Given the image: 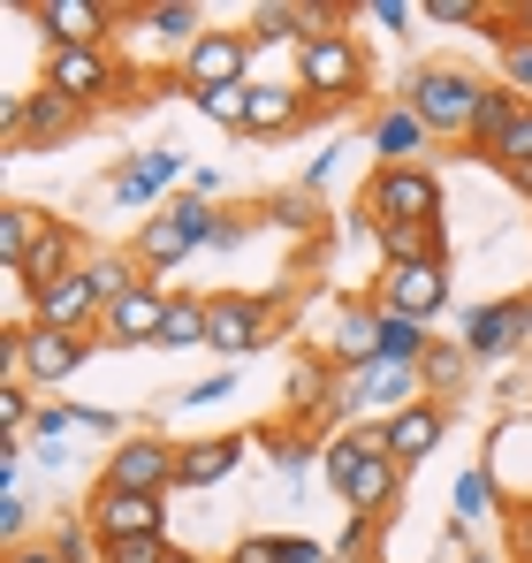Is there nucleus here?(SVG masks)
<instances>
[{"instance_id": "obj_1", "label": "nucleus", "mask_w": 532, "mask_h": 563, "mask_svg": "<svg viewBox=\"0 0 532 563\" xmlns=\"http://www.w3.org/2000/svg\"><path fill=\"white\" fill-rule=\"evenodd\" d=\"M396 457H388V434L380 427H351V434H335L328 442V479H335V495L351 503L357 518H380L388 503H396Z\"/></svg>"}, {"instance_id": "obj_2", "label": "nucleus", "mask_w": 532, "mask_h": 563, "mask_svg": "<svg viewBox=\"0 0 532 563\" xmlns=\"http://www.w3.org/2000/svg\"><path fill=\"white\" fill-rule=\"evenodd\" d=\"M403 221H442V184L426 168H380L365 184V229H403Z\"/></svg>"}, {"instance_id": "obj_3", "label": "nucleus", "mask_w": 532, "mask_h": 563, "mask_svg": "<svg viewBox=\"0 0 532 563\" xmlns=\"http://www.w3.org/2000/svg\"><path fill=\"white\" fill-rule=\"evenodd\" d=\"M479 77L464 69H419L411 77V114L434 130V137H472V114H479Z\"/></svg>"}, {"instance_id": "obj_4", "label": "nucleus", "mask_w": 532, "mask_h": 563, "mask_svg": "<svg viewBox=\"0 0 532 563\" xmlns=\"http://www.w3.org/2000/svg\"><path fill=\"white\" fill-rule=\"evenodd\" d=\"M213 229H221V213H213L206 198H176L168 213H153V221H145V236H137V260H145V267H176L182 252L213 244Z\"/></svg>"}, {"instance_id": "obj_5", "label": "nucleus", "mask_w": 532, "mask_h": 563, "mask_svg": "<svg viewBox=\"0 0 532 563\" xmlns=\"http://www.w3.org/2000/svg\"><path fill=\"white\" fill-rule=\"evenodd\" d=\"M357 85H365V54H357V38L328 31V38H304V46H297V92L351 99Z\"/></svg>"}, {"instance_id": "obj_6", "label": "nucleus", "mask_w": 532, "mask_h": 563, "mask_svg": "<svg viewBox=\"0 0 532 563\" xmlns=\"http://www.w3.org/2000/svg\"><path fill=\"white\" fill-rule=\"evenodd\" d=\"M91 533H99V549H114V541H160L168 526H160V495H130V487H107L99 479V495H91Z\"/></svg>"}, {"instance_id": "obj_7", "label": "nucleus", "mask_w": 532, "mask_h": 563, "mask_svg": "<svg viewBox=\"0 0 532 563\" xmlns=\"http://www.w3.org/2000/svg\"><path fill=\"white\" fill-rule=\"evenodd\" d=\"M448 305V260H411V267H388L380 282V312H403V320H434Z\"/></svg>"}, {"instance_id": "obj_8", "label": "nucleus", "mask_w": 532, "mask_h": 563, "mask_svg": "<svg viewBox=\"0 0 532 563\" xmlns=\"http://www.w3.org/2000/svg\"><path fill=\"white\" fill-rule=\"evenodd\" d=\"M244 69H252V38H236V31H206V38H198V46L182 54V85H190V92L252 85Z\"/></svg>"}, {"instance_id": "obj_9", "label": "nucleus", "mask_w": 532, "mask_h": 563, "mask_svg": "<svg viewBox=\"0 0 532 563\" xmlns=\"http://www.w3.org/2000/svg\"><path fill=\"white\" fill-rule=\"evenodd\" d=\"M46 92L91 107V99L114 92V62H107L99 46H46Z\"/></svg>"}, {"instance_id": "obj_10", "label": "nucleus", "mask_w": 532, "mask_h": 563, "mask_svg": "<svg viewBox=\"0 0 532 563\" xmlns=\"http://www.w3.org/2000/svg\"><path fill=\"white\" fill-rule=\"evenodd\" d=\"M91 320H99V297H91V275L46 282V289H31V328H54V335H85Z\"/></svg>"}, {"instance_id": "obj_11", "label": "nucleus", "mask_w": 532, "mask_h": 563, "mask_svg": "<svg viewBox=\"0 0 532 563\" xmlns=\"http://www.w3.org/2000/svg\"><path fill=\"white\" fill-rule=\"evenodd\" d=\"M532 335V305L525 297H502V305H472L464 312V351L472 358H502Z\"/></svg>"}, {"instance_id": "obj_12", "label": "nucleus", "mask_w": 532, "mask_h": 563, "mask_svg": "<svg viewBox=\"0 0 532 563\" xmlns=\"http://www.w3.org/2000/svg\"><path fill=\"white\" fill-rule=\"evenodd\" d=\"M168 479H182V450H168V442H122V450L107 457V487L160 495Z\"/></svg>"}, {"instance_id": "obj_13", "label": "nucleus", "mask_w": 532, "mask_h": 563, "mask_svg": "<svg viewBox=\"0 0 532 563\" xmlns=\"http://www.w3.org/2000/svg\"><path fill=\"white\" fill-rule=\"evenodd\" d=\"M0 122H8V145L23 153L31 137H69V130L85 122V107H77V99H62V92H31V99H8V114H0Z\"/></svg>"}, {"instance_id": "obj_14", "label": "nucleus", "mask_w": 532, "mask_h": 563, "mask_svg": "<svg viewBox=\"0 0 532 563\" xmlns=\"http://www.w3.org/2000/svg\"><path fill=\"white\" fill-rule=\"evenodd\" d=\"M206 343L229 351V358L259 351L266 343V305H252V297H213V305H206Z\"/></svg>"}, {"instance_id": "obj_15", "label": "nucleus", "mask_w": 532, "mask_h": 563, "mask_svg": "<svg viewBox=\"0 0 532 563\" xmlns=\"http://www.w3.org/2000/svg\"><path fill=\"white\" fill-rule=\"evenodd\" d=\"M426 396V380H419V366H388V358H373V366H357L351 388H343V404H380L388 419L403 411V404H419Z\"/></svg>"}, {"instance_id": "obj_16", "label": "nucleus", "mask_w": 532, "mask_h": 563, "mask_svg": "<svg viewBox=\"0 0 532 563\" xmlns=\"http://www.w3.org/2000/svg\"><path fill=\"white\" fill-rule=\"evenodd\" d=\"M160 320H168V297H160V289H130L122 305L99 312V328H107L114 351H130V343H160Z\"/></svg>"}, {"instance_id": "obj_17", "label": "nucleus", "mask_w": 532, "mask_h": 563, "mask_svg": "<svg viewBox=\"0 0 532 563\" xmlns=\"http://www.w3.org/2000/svg\"><path fill=\"white\" fill-rule=\"evenodd\" d=\"M442 411H434V404H403V411H396V419H380V434H388V457H396V465H419V457H434V450H442Z\"/></svg>"}, {"instance_id": "obj_18", "label": "nucleus", "mask_w": 532, "mask_h": 563, "mask_svg": "<svg viewBox=\"0 0 532 563\" xmlns=\"http://www.w3.org/2000/svg\"><path fill=\"white\" fill-rule=\"evenodd\" d=\"M31 15L46 23V46H99L107 38V8L99 0H38Z\"/></svg>"}, {"instance_id": "obj_19", "label": "nucleus", "mask_w": 532, "mask_h": 563, "mask_svg": "<svg viewBox=\"0 0 532 563\" xmlns=\"http://www.w3.org/2000/svg\"><path fill=\"white\" fill-rule=\"evenodd\" d=\"M426 137H434V130H426L411 107H396V114H380V130H373V153H380V168H419Z\"/></svg>"}, {"instance_id": "obj_20", "label": "nucleus", "mask_w": 532, "mask_h": 563, "mask_svg": "<svg viewBox=\"0 0 532 563\" xmlns=\"http://www.w3.org/2000/svg\"><path fill=\"white\" fill-rule=\"evenodd\" d=\"M46 229H54V221H38L31 206H8V213H0V267L15 282H23V267H31V252H38Z\"/></svg>"}, {"instance_id": "obj_21", "label": "nucleus", "mask_w": 532, "mask_h": 563, "mask_svg": "<svg viewBox=\"0 0 532 563\" xmlns=\"http://www.w3.org/2000/svg\"><path fill=\"white\" fill-rule=\"evenodd\" d=\"M373 236H380L388 267H411V260H448L442 221H403V229H373Z\"/></svg>"}, {"instance_id": "obj_22", "label": "nucleus", "mask_w": 532, "mask_h": 563, "mask_svg": "<svg viewBox=\"0 0 532 563\" xmlns=\"http://www.w3.org/2000/svg\"><path fill=\"white\" fill-rule=\"evenodd\" d=\"M176 176H182V153H145V161H130V168L114 176V198H122V206H145L153 190L176 184Z\"/></svg>"}, {"instance_id": "obj_23", "label": "nucleus", "mask_w": 532, "mask_h": 563, "mask_svg": "<svg viewBox=\"0 0 532 563\" xmlns=\"http://www.w3.org/2000/svg\"><path fill=\"white\" fill-rule=\"evenodd\" d=\"M137 31H145V38H160V46H182V54H190V46L206 38V31H198V8H190V0H160V8H145V15H137Z\"/></svg>"}, {"instance_id": "obj_24", "label": "nucleus", "mask_w": 532, "mask_h": 563, "mask_svg": "<svg viewBox=\"0 0 532 563\" xmlns=\"http://www.w3.org/2000/svg\"><path fill=\"white\" fill-rule=\"evenodd\" d=\"M518 107H525V99L510 92V85H487V92H479V114H472V137H464V145H479V153H495Z\"/></svg>"}, {"instance_id": "obj_25", "label": "nucleus", "mask_w": 532, "mask_h": 563, "mask_svg": "<svg viewBox=\"0 0 532 563\" xmlns=\"http://www.w3.org/2000/svg\"><path fill=\"white\" fill-rule=\"evenodd\" d=\"M304 114V92L297 85H252V137H274Z\"/></svg>"}, {"instance_id": "obj_26", "label": "nucleus", "mask_w": 532, "mask_h": 563, "mask_svg": "<svg viewBox=\"0 0 532 563\" xmlns=\"http://www.w3.org/2000/svg\"><path fill=\"white\" fill-rule=\"evenodd\" d=\"M426 351H434V343H426V328H419V320L380 312V358H388V366H426Z\"/></svg>"}, {"instance_id": "obj_27", "label": "nucleus", "mask_w": 532, "mask_h": 563, "mask_svg": "<svg viewBox=\"0 0 532 563\" xmlns=\"http://www.w3.org/2000/svg\"><path fill=\"white\" fill-rule=\"evenodd\" d=\"M244 457V442H190L182 450V487H213V479H229Z\"/></svg>"}, {"instance_id": "obj_28", "label": "nucleus", "mask_w": 532, "mask_h": 563, "mask_svg": "<svg viewBox=\"0 0 532 563\" xmlns=\"http://www.w3.org/2000/svg\"><path fill=\"white\" fill-rule=\"evenodd\" d=\"M85 275H91V297H99V312H107V305H122L130 289H145V282H137V267H130L122 252H91Z\"/></svg>"}, {"instance_id": "obj_29", "label": "nucleus", "mask_w": 532, "mask_h": 563, "mask_svg": "<svg viewBox=\"0 0 532 563\" xmlns=\"http://www.w3.org/2000/svg\"><path fill=\"white\" fill-rule=\"evenodd\" d=\"M69 260H77V236H69V229H46V236H38V252H31V267H23V282H31V289H46V282L77 275Z\"/></svg>"}, {"instance_id": "obj_30", "label": "nucleus", "mask_w": 532, "mask_h": 563, "mask_svg": "<svg viewBox=\"0 0 532 563\" xmlns=\"http://www.w3.org/2000/svg\"><path fill=\"white\" fill-rule=\"evenodd\" d=\"M190 343H206V305H198V297H168L160 351H190Z\"/></svg>"}, {"instance_id": "obj_31", "label": "nucleus", "mask_w": 532, "mask_h": 563, "mask_svg": "<svg viewBox=\"0 0 532 563\" xmlns=\"http://www.w3.org/2000/svg\"><path fill=\"white\" fill-rule=\"evenodd\" d=\"M221 130H252V85H221V92H190Z\"/></svg>"}, {"instance_id": "obj_32", "label": "nucleus", "mask_w": 532, "mask_h": 563, "mask_svg": "<svg viewBox=\"0 0 532 563\" xmlns=\"http://www.w3.org/2000/svg\"><path fill=\"white\" fill-rule=\"evenodd\" d=\"M487 161H495L502 176H510V168H532V99L518 107V114H510V130H502V145H495Z\"/></svg>"}, {"instance_id": "obj_33", "label": "nucleus", "mask_w": 532, "mask_h": 563, "mask_svg": "<svg viewBox=\"0 0 532 563\" xmlns=\"http://www.w3.org/2000/svg\"><path fill=\"white\" fill-rule=\"evenodd\" d=\"M502 503V487H495V472H464L456 479V526H472V518H487Z\"/></svg>"}, {"instance_id": "obj_34", "label": "nucleus", "mask_w": 532, "mask_h": 563, "mask_svg": "<svg viewBox=\"0 0 532 563\" xmlns=\"http://www.w3.org/2000/svg\"><path fill=\"white\" fill-rule=\"evenodd\" d=\"M274 38H297V0H266L252 15V46H274Z\"/></svg>"}, {"instance_id": "obj_35", "label": "nucleus", "mask_w": 532, "mask_h": 563, "mask_svg": "<svg viewBox=\"0 0 532 563\" xmlns=\"http://www.w3.org/2000/svg\"><path fill=\"white\" fill-rule=\"evenodd\" d=\"M176 549H168V533L160 541H114V549H99V563H168Z\"/></svg>"}, {"instance_id": "obj_36", "label": "nucleus", "mask_w": 532, "mask_h": 563, "mask_svg": "<svg viewBox=\"0 0 532 563\" xmlns=\"http://www.w3.org/2000/svg\"><path fill=\"white\" fill-rule=\"evenodd\" d=\"M23 526H31V503H23L15 487H0V533H8L15 549H23Z\"/></svg>"}, {"instance_id": "obj_37", "label": "nucleus", "mask_w": 532, "mask_h": 563, "mask_svg": "<svg viewBox=\"0 0 532 563\" xmlns=\"http://www.w3.org/2000/svg\"><path fill=\"white\" fill-rule=\"evenodd\" d=\"M464 358H472V351H426V366H419V380H434V388H448V380L464 374Z\"/></svg>"}, {"instance_id": "obj_38", "label": "nucleus", "mask_w": 532, "mask_h": 563, "mask_svg": "<svg viewBox=\"0 0 532 563\" xmlns=\"http://www.w3.org/2000/svg\"><path fill=\"white\" fill-rule=\"evenodd\" d=\"M274 221H281V229H312V198H304V190H281V198H274Z\"/></svg>"}, {"instance_id": "obj_39", "label": "nucleus", "mask_w": 532, "mask_h": 563, "mask_svg": "<svg viewBox=\"0 0 532 563\" xmlns=\"http://www.w3.org/2000/svg\"><path fill=\"white\" fill-rule=\"evenodd\" d=\"M502 69H510V92H532V38L502 46Z\"/></svg>"}, {"instance_id": "obj_40", "label": "nucleus", "mask_w": 532, "mask_h": 563, "mask_svg": "<svg viewBox=\"0 0 532 563\" xmlns=\"http://www.w3.org/2000/svg\"><path fill=\"white\" fill-rule=\"evenodd\" d=\"M426 15H434V23H479L487 8H479V0H426Z\"/></svg>"}, {"instance_id": "obj_41", "label": "nucleus", "mask_w": 532, "mask_h": 563, "mask_svg": "<svg viewBox=\"0 0 532 563\" xmlns=\"http://www.w3.org/2000/svg\"><path fill=\"white\" fill-rule=\"evenodd\" d=\"M31 427H38V434H46V442H54V434H62V427H77V411H69V404H38V419H31Z\"/></svg>"}, {"instance_id": "obj_42", "label": "nucleus", "mask_w": 532, "mask_h": 563, "mask_svg": "<svg viewBox=\"0 0 532 563\" xmlns=\"http://www.w3.org/2000/svg\"><path fill=\"white\" fill-rule=\"evenodd\" d=\"M236 563H281V541L252 533V541H236Z\"/></svg>"}, {"instance_id": "obj_43", "label": "nucleus", "mask_w": 532, "mask_h": 563, "mask_svg": "<svg viewBox=\"0 0 532 563\" xmlns=\"http://www.w3.org/2000/svg\"><path fill=\"white\" fill-rule=\"evenodd\" d=\"M229 388H236V380H229V374H213V380H198V388H190V396H182V404H221V396H229Z\"/></svg>"}, {"instance_id": "obj_44", "label": "nucleus", "mask_w": 532, "mask_h": 563, "mask_svg": "<svg viewBox=\"0 0 532 563\" xmlns=\"http://www.w3.org/2000/svg\"><path fill=\"white\" fill-rule=\"evenodd\" d=\"M373 23H388V31H403V23H411V8H403V0H373Z\"/></svg>"}, {"instance_id": "obj_45", "label": "nucleus", "mask_w": 532, "mask_h": 563, "mask_svg": "<svg viewBox=\"0 0 532 563\" xmlns=\"http://www.w3.org/2000/svg\"><path fill=\"white\" fill-rule=\"evenodd\" d=\"M289 396H297V404H320V366H304V374L289 380Z\"/></svg>"}, {"instance_id": "obj_46", "label": "nucleus", "mask_w": 532, "mask_h": 563, "mask_svg": "<svg viewBox=\"0 0 532 563\" xmlns=\"http://www.w3.org/2000/svg\"><path fill=\"white\" fill-rule=\"evenodd\" d=\"M281 563H335V556H320L312 541H281Z\"/></svg>"}, {"instance_id": "obj_47", "label": "nucleus", "mask_w": 532, "mask_h": 563, "mask_svg": "<svg viewBox=\"0 0 532 563\" xmlns=\"http://www.w3.org/2000/svg\"><path fill=\"white\" fill-rule=\"evenodd\" d=\"M510 541H518V563H532V503L518 510V533H510Z\"/></svg>"}, {"instance_id": "obj_48", "label": "nucleus", "mask_w": 532, "mask_h": 563, "mask_svg": "<svg viewBox=\"0 0 532 563\" xmlns=\"http://www.w3.org/2000/svg\"><path fill=\"white\" fill-rule=\"evenodd\" d=\"M8 563H69L62 549H8Z\"/></svg>"}, {"instance_id": "obj_49", "label": "nucleus", "mask_w": 532, "mask_h": 563, "mask_svg": "<svg viewBox=\"0 0 532 563\" xmlns=\"http://www.w3.org/2000/svg\"><path fill=\"white\" fill-rule=\"evenodd\" d=\"M510 184H518V190H525V198H532V168H510Z\"/></svg>"}, {"instance_id": "obj_50", "label": "nucleus", "mask_w": 532, "mask_h": 563, "mask_svg": "<svg viewBox=\"0 0 532 563\" xmlns=\"http://www.w3.org/2000/svg\"><path fill=\"white\" fill-rule=\"evenodd\" d=\"M168 563H198V556H182V549H176V556H168Z\"/></svg>"}]
</instances>
